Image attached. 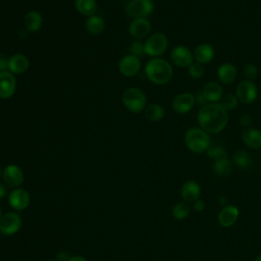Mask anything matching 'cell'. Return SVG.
<instances>
[{"label": "cell", "mask_w": 261, "mask_h": 261, "mask_svg": "<svg viewBox=\"0 0 261 261\" xmlns=\"http://www.w3.org/2000/svg\"><path fill=\"white\" fill-rule=\"evenodd\" d=\"M197 121L201 128L210 135L221 133L228 123V112L218 103H206L197 113Z\"/></svg>", "instance_id": "1"}, {"label": "cell", "mask_w": 261, "mask_h": 261, "mask_svg": "<svg viewBox=\"0 0 261 261\" xmlns=\"http://www.w3.org/2000/svg\"><path fill=\"white\" fill-rule=\"evenodd\" d=\"M146 77L155 85H165L170 82L173 75V68L169 61L156 57L150 59L144 68Z\"/></svg>", "instance_id": "2"}, {"label": "cell", "mask_w": 261, "mask_h": 261, "mask_svg": "<svg viewBox=\"0 0 261 261\" xmlns=\"http://www.w3.org/2000/svg\"><path fill=\"white\" fill-rule=\"evenodd\" d=\"M186 147L193 153L202 154L211 146V137L200 126L189 128L184 137Z\"/></svg>", "instance_id": "3"}, {"label": "cell", "mask_w": 261, "mask_h": 261, "mask_svg": "<svg viewBox=\"0 0 261 261\" xmlns=\"http://www.w3.org/2000/svg\"><path fill=\"white\" fill-rule=\"evenodd\" d=\"M121 100L124 107L133 113H140L144 111L147 106V97L145 93L141 89L134 87L123 91Z\"/></svg>", "instance_id": "4"}, {"label": "cell", "mask_w": 261, "mask_h": 261, "mask_svg": "<svg viewBox=\"0 0 261 261\" xmlns=\"http://www.w3.org/2000/svg\"><path fill=\"white\" fill-rule=\"evenodd\" d=\"M145 54L152 57H160L165 53L168 47V39L165 34L156 32L151 34L144 42Z\"/></svg>", "instance_id": "5"}, {"label": "cell", "mask_w": 261, "mask_h": 261, "mask_svg": "<svg viewBox=\"0 0 261 261\" xmlns=\"http://www.w3.org/2000/svg\"><path fill=\"white\" fill-rule=\"evenodd\" d=\"M154 8L152 0H129L125 6V12L133 19L148 18L153 13Z\"/></svg>", "instance_id": "6"}, {"label": "cell", "mask_w": 261, "mask_h": 261, "mask_svg": "<svg viewBox=\"0 0 261 261\" xmlns=\"http://www.w3.org/2000/svg\"><path fill=\"white\" fill-rule=\"evenodd\" d=\"M236 96L238 97L240 103L252 104L258 98V87L253 81L243 80L236 87Z\"/></svg>", "instance_id": "7"}, {"label": "cell", "mask_w": 261, "mask_h": 261, "mask_svg": "<svg viewBox=\"0 0 261 261\" xmlns=\"http://www.w3.org/2000/svg\"><path fill=\"white\" fill-rule=\"evenodd\" d=\"M21 225V216L16 211L6 212L0 218V232L4 236L15 234L19 231Z\"/></svg>", "instance_id": "8"}, {"label": "cell", "mask_w": 261, "mask_h": 261, "mask_svg": "<svg viewBox=\"0 0 261 261\" xmlns=\"http://www.w3.org/2000/svg\"><path fill=\"white\" fill-rule=\"evenodd\" d=\"M171 62L181 68H188L194 61V53L185 45H176L170 51Z\"/></svg>", "instance_id": "9"}, {"label": "cell", "mask_w": 261, "mask_h": 261, "mask_svg": "<svg viewBox=\"0 0 261 261\" xmlns=\"http://www.w3.org/2000/svg\"><path fill=\"white\" fill-rule=\"evenodd\" d=\"M2 179L3 184L6 185L7 188H20L23 182L24 174L22 169L16 164H8L2 170Z\"/></svg>", "instance_id": "10"}, {"label": "cell", "mask_w": 261, "mask_h": 261, "mask_svg": "<svg viewBox=\"0 0 261 261\" xmlns=\"http://www.w3.org/2000/svg\"><path fill=\"white\" fill-rule=\"evenodd\" d=\"M7 198L9 206L16 212H20L27 209L31 202L29 192L22 188L12 189V191L8 194Z\"/></svg>", "instance_id": "11"}, {"label": "cell", "mask_w": 261, "mask_h": 261, "mask_svg": "<svg viewBox=\"0 0 261 261\" xmlns=\"http://www.w3.org/2000/svg\"><path fill=\"white\" fill-rule=\"evenodd\" d=\"M195 104V95L191 92H182L173 98L171 106L175 113L187 114L194 108Z\"/></svg>", "instance_id": "12"}, {"label": "cell", "mask_w": 261, "mask_h": 261, "mask_svg": "<svg viewBox=\"0 0 261 261\" xmlns=\"http://www.w3.org/2000/svg\"><path fill=\"white\" fill-rule=\"evenodd\" d=\"M142 67L141 58L134 56L132 54H127L123 56L118 62V70L119 72L127 77L135 76L139 73Z\"/></svg>", "instance_id": "13"}, {"label": "cell", "mask_w": 261, "mask_h": 261, "mask_svg": "<svg viewBox=\"0 0 261 261\" xmlns=\"http://www.w3.org/2000/svg\"><path fill=\"white\" fill-rule=\"evenodd\" d=\"M152 25L148 18H135L128 27L129 35L136 40L147 39L150 36Z\"/></svg>", "instance_id": "14"}, {"label": "cell", "mask_w": 261, "mask_h": 261, "mask_svg": "<svg viewBox=\"0 0 261 261\" xmlns=\"http://www.w3.org/2000/svg\"><path fill=\"white\" fill-rule=\"evenodd\" d=\"M16 90V80L10 71H0V98L8 99L12 97Z\"/></svg>", "instance_id": "15"}, {"label": "cell", "mask_w": 261, "mask_h": 261, "mask_svg": "<svg viewBox=\"0 0 261 261\" xmlns=\"http://www.w3.org/2000/svg\"><path fill=\"white\" fill-rule=\"evenodd\" d=\"M201 195V187L200 185L194 180V179H189L185 181L181 186L180 189V196L186 203H194L198 199H200Z\"/></svg>", "instance_id": "16"}, {"label": "cell", "mask_w": 261, "mask_h": 261, "mask_svg": "<svg viewBox=\"0 0 261 261\" xmlns=\"http://www.w3.org/2000/svg\"><path fill=\"white\" fill-rule=\"evenodd\" d=\"M216 75L220 84L230 85L237 80V75H238L237 66L231 62H223L218 66Z\"/></svg>", "instance_id": "17"}, {"label": "cell", "mask_w": 261, "mask_h": 261, "mask_svg": "<svg viewBox=\"0 0 261 261\" xmlns=\"http://www.w3.org/2000/svg\"><path fill=\"white\" fill-rule=\"evenodd\" d=\"M195 61L205 65L210 63L215 56V49L209 43H200L193 51Z\"/></svg>", "instance_id": "18"}, {"label": "cell", "mask_w": 261, "mask_h": 261, "mask_svg": "<svg viewBox=\"0 0 261 261\" xmlns=\"http://www.w3.org/2000/svg\"><path fill=\"white\" fill-rule=\"evenodd\" d=\"M240 215L239 208L233 205L224 206L218 213L217 219L222 227H229L236 223Z\"/></svg>", "instance_id": "19"}, {"label": "cell", "mask_w": 261, "mask_h": 261, "mask_svg": "<svg viewBox=\"0 0 261 261\" xmlns=\"http://www.w3.org/2000/svg\"><path fill=\"white\" fill-rule=\"evenodd\" d=\"M242 142L246 147L253 150L261 148V130L255 127H248L242 132Z\"/></svg>", "instance_id": "20"}, {"label": "cell", "mask_w": 261, "mask_h": 261, "mask_svg": "<svg viewBox=\"0 0 261 261\" xmlns=\"http://www.w3.org/2000/svg\"><path fill=\"white\" fill-rule=\"evenodd\" d=\"M202 93L208 103H218L224 95L222 86L219 83L213 81L205 84L202 89Z\"/></svg>", "instance_id": "21"}, {"label": "cell", "mask_w": 261, "mask_h": 261, "mask_svg": "<svg viewBox=\"0 0 261 261\" xmlns=\"http://www.w3.org/2000/svg\"><path fill=\"white\" fill-rule=\"evenodd\" d=\"M30 67V60L29 58L20 53L13 54L9 57L8 62V71L13 74H21L25 72Z\"/></svg>", "instance_id": "22"}, {"label": "cell", "mask_w": 261, "mask_h": 261, "mask_svg": "<svg viewBox=\"0 0 261 261\" xmlns=\"http://www.w3.org/2000/svg\"><path fill=\"white\" fill-rule=\"evenodd\" d=\"M24 28L30 33H36L38 32L43 24V18L40 12L36 10H31L25 13L23 18Z\"/></svg>", "instance_id": "23"}, {"label": "cell", "mask_w": 261, "mask_h": 261, "mask_svg": "<svg viewBox=\"0 0 261 261\" xmlns=\"http://www.w3.org/2000/svg\"><path fill=\"white\" fill-rule=\"evenodd\" d=\"M212 169L217 176L226 177L231 174L233 170V163L228 157L217 159L213 161Z\"/></svg>", "instance_id": "24"}, {"label": "cell", "mask_w": 261, "mask_h": 261, "mask_svg": "<svg viewBox=\"0 0 261 261\" xmlns=\"http://www.w3.org/2000/svg\"><path fill=\"white\" fill-rule=\"evenodd\" d=\"M145 117L150 121H160L165 115V109L159 103H151L146 106Z\"/></svg>", "instance_id": "25"}, {"label": "cell", "mask_w": 261, "mask_h": 261, "mask_svg": "<svg viewBox=\"0 0 261 261\" xmlns=\"http://www.w3.org/2000/svg\"><path fill=\"white\" fill-rule=\"evenodd\" d=\"M85 25H86V30L91 35H99L105 29V22H104L103 18L96 14L89 16L86 20Z\"/></svg>", "instance_id": "26"}, {"label": "cell", "mask_w": 261, "mask_h": 261, "mask_svg": "<svg viewBox=\"0 0 261 261\" xmlns=\"http://www.w3.org/2000/svg\"><path fill=\"white\" fill-rule=\"evenodd\" d=\"M231 161L233 165L240 169H248L253 162L250 153H248L245 150H239L234 152L232 155Z\"/></svg>", "instance_id": "27"}, {"label": "cell", "mask_w": 261, "mask_h": 261, "mask_svg": "<svg viewBox=\"0 0 261 261\" xmlns=\"http://www.w3.org/2000/svg\"><path fill=\"white\" fill-rule=\"evenodd\" d=\"M75 9L85 16L94 15L97 10L96 0H74Z\"/></svg>", "instance_id": "28"}, {"label": "cell", "mask_w": 261, "mask_h": 261, "mask_svg": "<svg viewBox=\"0 0 261 261\" xmlns=\"http://www.w3.org/2000/svg\"><path fill=\"white\" fill-rule=\"evenodd\" d=\"M191 212V208L186 202H178L173 205L171 209L172 217L176 220H184L186 219Z\"/></svg>", "instance_id": "29"}, {"label": "cell", "mask_w": 261, "mask_h": 261, "mask_svg": "<svg viewBox=\"0 0 261 261\" xmlns=\"http://www.w3.org/2000/svg\"><path fill=\"white\" fill-rule=\"evenodd\" d=\"M219 103L223 106V108L227 112H229V111H233V110L237 109V107L239 106L240 101H239L238 97L236 96V94H233V93H226V94H224L222 96V98H221Z\"/></svg>", "instance_id": "30"}, {"label": "cell", "mask_w": 261, "mask_h": 261, "mask_svg": "<svg viewBox=\"0 0 261 261\" xmlns=\"http://www.w3.org/2000/svg\"><path fill=\"white\" fill-rule=\"evenodd\" d=\"M206 154H207V157L212 159L213 161L217 160V159L228 157L227 151L223 147H221V146H212L211 145L208 148V150L206 151Z\"/></svg>", "instance_id": "31"}, {"label": "cell", "mask_w": 261, "mask_h": 261, "mask_svg": "<svg viewBox=\"0 0 261 261\" xmlns=\"http://www.w3.org/2000/svg\"><path fill=\"white\" fill-rule=\"evenodd\" d=\"M188 73L189 75L194 79V80H199L201 79L204 73H205V68H204V65L197 62V61H194L189 67H188Z\"/></svg>", "instance_id": "32"}, {"label": "cell", "mask_w": 261, "mask_h": 261, "mask_svg": "<svg viewBox=\"0 0 261 261\" xmlns=\"http://www.w3.org/2000/svg\"><path fill=\"white\" fill-rule=\"evenodd\" d=\"M243 74L245 75L246 80L254 81L259 75V68L255 63H247L243 67Z\"/></svg>", "instance_id": "33"}, {"label": "cell", "mask_w": 261, "mask_h": 261, "mask_svg": "<svg viewBox=\"0 0 261 261\" xmlns=\"http://www.w3.org/2000/svg\"><path fill=\"white\" fill-rule=\"evenodd\" d=\"M129 54L137 56L141 58L142 56L145 55V47H144V42L141 40H136L134 41L130 46H129Z\"/></svg>", "instance_id": "34"}, {"label": "cell", "mask_w": 261, "mask_h": 261, "mask_svg": "<svg viewBox=\"0 0 261 261\" xmlns=\"http://www.w3.org/2000/svg\"><path fill=\"white\" fill-rule=\"evenodd\" d=\"M240 124L241 126H243L244 128H248V127H251L252 123H253V118L250 114L248 113H245L243 114L241 117H240Z\"/></svg>", "instance_id": "35"}, {"label": "cell", "mask_w": 261, "mask_h": 261, "mask_svg": "<svg viewBox=\"0 0 261 261\" xmlns=\"http://www.w3.org/2000/svg\"><path fill=\"white\" fill-rule=\"evenodd\" d=\"M8 62H9V57H7L3 53H0V71L8 70Z\"/></svg>", "instance_id": "36"}, {"label": "cell", "mask_w": 261, "mask_h": 261, "mask_svg": "<svg viewBox=\"0 0 261 261\" xmlns=\"http://www.w3.org/2000/svg\"><path fill=\"white\" fill-rule=\"evenodd\" d=\"M195 102H196V104H198V105H200V106H203V105H205L206 103H208L207 100H206V98L204 97L202 91L198 92V93L195 95Z\"/></svg>", "instance_id": "37"}, {"label": "cell", "mask_w": 261, "mask_h": 261, "mask_svg": "<svg viewBox=\"0 0 261 261\" xmlns=\"http://www.w3.org/2000/svg\"><path fill=\"white\" fill-rule=\"evenodd\" d=\"M193 209L196 212H202L205 209V202L201 199H198L193 203Z\"/></svg>", "instance_id": "38"}, {"label": "cell", "mask_w": 261, "mask_h": 261, "mask_svg": "<svg viewBox=\"0 0 261 261\" xmlns=\"http://www.w3.org/2000/svg\"><path fill=\"white\" fill-rule=\"evenodd\" d=\"M8 197V192H7V187L5 184L0 182V200Z\"/></svg>", "instance_id": "39"}, {"label": "cell", "mask_w": 261, "mask_h": 261, "mask_svg": "<svg viewBox=\"0 0 261 261\" xmlns=\"http://www.w3.org/2000/svg\"><path fill=\"white\" fill-rule=\"evenodd\" d=\"M69 255L66 253V252H64V251H61V252H59L58 254H57V261H67L68 259H69Z\"/></svg>", "instance_id": "40"}, {"label": "cell", "mask_w": 261, "mask_h": 261, "mask_svg": "<svg viewBox=\"0 0 261 261\" xmlns=\"http://www.w3.org/2000/svg\"><path fill=\"white\" fill-rule=\"evenodd\" d=\"M67 261H88V260L85 257H83V256L74 255V256H70Z\"/></svg>", "instance_id": "41"}, {"label": "cell", "mask_w": 261, "mask_h": 261, "mask_svg": "<svg viewBox=\"0 0 261 261\" xmlns=\"http://www.w3.org/2000/svg\"><path fill=\"white\" fill-rule=\"evenodd\" d=\"M219 203L224 207V206H226V205H228L227 204V200H226V198L225 197H223V196H221L220 198H219Z\"/></svg>", "instance_id": "42"}, {"label": "cell", "mask_w": 261, "mask_h": 261, "mask_svg": "<svg viewBox=\"0 0 261 261\" xmlns=\"http://www.w3.org/2000/svg\"><path fill=\"white\" fill-rule=\"evenodd\" d=\"M255 261H261V254H259V255L255 258Z\"/></svg>", "instance_id": "43"}, {"label": "cell", "mask_w": 261, "mask_h": 261, "mask_svg": "<svg viewBox=\"0 0 261 261\" xmlns=\"http://www.w3.org/2000/svg\"><path fill=\"white\" fill-rule=\"evenodd\" d=\"M0 178H2V169L0 167Z\"/></svg>", "instance_id": "44"}, {"label": "cell", "mask_w": 261, "mask_h": 261, "mask_svg": "<svg viewBox=\"0 0 261 261\" xmlns=\"http://www.w3.org/2000/svg\"><path fill=\"white\" fill-rule=\"evenodd\" d=\"M1 216H2V213H1V208H0V218H1Z\"/></svg>", "instance_id": "45"}, {"label": "cell", "mask_w": 261, "mask_h": 261, "mask_svg": "<svg viewBox=\"0 0 261 261\" xmlns=\"http://www.w3.org/2000/svg\"><path fill=\"white\" fill-rule=\"evenodd\" d=\"M48 261H57V260H48Z\"/></svg>", "instance_id": "46"}]
</instances>
